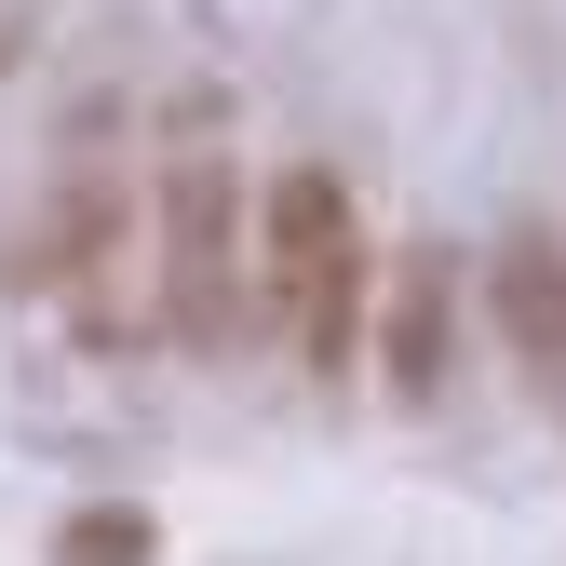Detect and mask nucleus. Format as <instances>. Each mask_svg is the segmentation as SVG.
Instances as JSON below:
<instances>
[{"instance_id":"nucleus-1","label":"nucleus","mask_w":566,"mask_h":566,"mask_svg":"<svg viewBox=\"0 0 566 566\" xmlns=\"http://www.w3.org/2000/svg\"><path fill=\"white\" fill-rule=\"evenodd\" d=\"M256 283L283 297L297 350L337 378L350 365V311H365V217H350V189L324 163H283L270 176V230H256Z\"/></svg>"},{"instance_id":"nucleus-4","label":"nucleus","mask_w":566,"mask_h":566,"mask_svg":"<svg viewBox=\"0 0 566 566\" xmlns=\"http://www.w3.org/2000/svg\"><path fill=\"white\" fill-rule=\"evenodd\" d=\"M446 297H459L446 256H405V270H391V391H405V405L446 391Z\"/></svg>"},{"instance_id":"nucleus-5","label":"nucleus","mask_w":566,"mask_h":566,"mask_svg":"<svg viewBox=\"0 0 566 566\" xmlns=\"http://www.w3.org/2000/svg\"><path fill=\"white\" fill-rule=\"evenodd\" d=\"M163 539H149V513H122V500H95V513H67V539H54V566H149Z\"/></svg>"},{"instance_id":"nucleus-2","label":"nucleus","mask_w":566,"mask_h":566,"mask_svg":"<svg viewBox=\"0 0 566 566\" xmlns=\"http://www.w3.org/2000/svg\"><path fill=\"white\" fill-rule=\"evenodd\" d=\"M163 324L189 337V350H217L230 324H243V176L217 163V149H189L176 176H163Z\"/></svg>"},{"instance_id":"nucleus-3","label":"nucleus","mask_w":566,"mask_h":566,"mask_svg":"<svg viewBox=\"0 0 566 566\" xmlns=\"http://www.w3.org/2000/svg\"><path fill=\"white\" fill-rule=\"evenodd\" d=\"M485 297H500V337H513V365L566 391V243H553V230H513L500 256H485Z\"/></svg>"}]
</instances>
